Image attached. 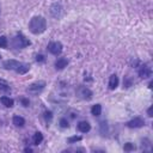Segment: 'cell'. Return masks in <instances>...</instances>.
Segmentation results:
<instances>
[{
    "instance_id": "cell-1",
    "label": "cell",
    "mask_w": 153,
    "mask_h": 153,
    "mask_svg": "<svg viewBox=\"0 0 153 153\" xmlns=\"http://www.w3.org/2000/svg\"><path fill=\"white\" fill-rule=\"evenodd\" d=\"M47 29V20L42 16H36L32 17L29 22V30L33 35H39L43 33Z\"/></svg>"
},
{
    "instance_id": "cell-2",
    "label": "cell",
    "mask_w": 153,
    "mask_h": 153,
    "mask_svg": "<svg viewBox=\"0 0 153 153\" xmlns=\"http://www.w3.org/2000/svg\"><path fill=\"white\" fill-rule=\"evenodd\" d=\"M12 44H13L14 48H17V49H22V48H25V47L30 45L31 42H30L23 33L19 32V33H17V35L13 37V39H12Z\"/></svg>"
},
{
    "instance_id": "cell-3",
    "label": "cell",
    "mask_w": 153,
    "mask_h": 153,
    "mask_svg": "<svg viewBox=\"0 0 153 153\" xmlns=\"http://www.w3.org/2000/svg\"><path fill=\"white\" fill-rule=\"evenodd\" d=\"M45 87V81H36V82H32L31 85H29V87L26 88V91L30 93V94H38L41 93Z\"/></svg>"
},
{
    "instance_id": "cell-4",
    "label": "cell",
    "mask_w": 153,
    "mask_h": 153,
    "mask_svg": "<svg viewBox=\"0 0 153 153\" xmlns=\"http://www.w3.org/2000/svg\"><path fill=\"white\" fill-rule=\"evenodd\" d=\"M50 14H51V17L55 18V19L61 18L62 14H63V7H62V5H61L60 2L53 4V5L50 6Z\"/></svg>"
},
{
    "instance_id": "cell-5",
    "label": "cell",
    "mask_w": 153,
    "mask_h": 153,
    "mask_svg": "<svg viewBox=\"0 0 153 153\" xmlns=\"http://www.w3.org/2000/svg\"><path fill=\"white\" fill-rule=\"evenodd\" d=\"M62 44H61V42H50L49 44H48V47H47V49H48V51L50 53V54H53V55H55V56H57V55H60L61 53H62Z\"/></svg>"
},
{
    "instance_id": "cell-6",
    "label": "cell",
    "mask_w": 153,
    "mask_h": 153,
    "mask_svg": "<svg viewBox=\"0 0 153 153\" xmlns=\"http://www.w3.org/2000/svg\"><path fill=\"white\" fill-rule=\"evenodd\" d=\"M78 96L81 99H84V100H90V99H92L93 92L88 87H86V86H80L78 88Z\"/></svg>"
},
{
    "instance_id": "cell-7",
    "label": "cell",
    "mask_w": 153,
    "mask_h": 153,
    "mask_svg": "<svg viewBox=\"0 0 153 153\" xmlns=\"http://www.w3.org/2000/svg\"><path fill=\"white\" fill-rule=\"evenodd\" d=\"M126 126L128 128H141V127L145 126V120L141 118V117H134L133 120L128 121L126 123Z\"/></svg>"
},
{
    "instance_id": "cell-8",
    "label": "cell",
    "mask_w": 153,
    "mask_h": 153,
    "mask_svg": "<svg viewBox=\"0 0 153 153\" xmlns=\"http://www.w3.org/2000/svg\"><path fill=\"white\" fill-rule=\"evenodd\" d=\"M139 75H140L141 78H143V79L149 78V76L152 75V69H151V67H148L147 65L140 66V68H139Z\"/></svg>"
},
{
    "instance_id": "cell-9",
    "label": "cell",
    "mask_w": 153,
    "mask_h": 153,
    "mask_svg": "<svg viewBox=\"0 0 153 153\" xmlns=\"http://www.w3.org/2000/svg\"><path fill=\"white\" fill-rule=\"evenodd\" d=\"M19 61H17V60H6V61H4L2 62V67L5 68V69H13V71H16V68L19 66Z\"/></svg>"
},
{
    "instance_id": "cell-10",
    "label": "cell",
    "mask_w": 153,
    "mask_h": 153,
    "mask_svg": "<svg viewBox=\"0 0 153 153\" xmlns=\"http://www.w3.org/2000/svg\"><path fill=\"white\" fill-rule=\"evenodd\" d=\"M76 128H78V130H79L80 133H88V131L91 130V124H90L87 121H80V122L78 123Z\"/></svg>"
},
{
    "instance_id": "cell-11",
    "label": "cell",
    "mask_w": 153,
    "mask_h": 153,
    "mask_svg": "<svg viewBox=\"0 0 153 153\" xmlns=\"http://www.w3.org/2000/svg\"><path fill=\"white\" fill-rule=\"evenodd\" d=\"M67 65H68V60L66 57H60V59H57L55 61V68L59 69V71H61L65 67H67Z\"/></svg>"
},
{
    "instance_id": "cell-12",
    "label": "cell",
    "mask_w": 153,
    "mask_h": 153,
    "mask_svg": "<svg viewBox=\"0 0 153 153\" xmlns=\"http://www.w3.org/2000/svg\"><path fill=\"white\" fill-rule=\"evenodd\" d=\"M29 69H30V65H29V63H23V62H20L19 66L16 68V72H17L18 74H25V73L29 72Z\"/></svg>"
},
{
    "instance_id": "cell-13",
    "label": "cell",
    "mask_w": 153,
    "mask_h": 153,
    "mask_svg": "<svg viewBox=\"0 0 153 153\" xmlns=\"http://www.w3.org/2000/svg\"><path fill=\"white\" fill-rule=\"evenodd\" d=\"M117 86H118V78H117L116 74H112L109 78V88L110 90H115Z\"/></svg>"
},
{
    "instance_id": "cell-14",
    "label": "cell",
    "mask_w": 153,
    "mask_h": 153,
    "mask_svg": "<svg viewBox=\"0 0 153 153\" xmlns=\"http://www.w3.org/2000/svg\"><path fill=\"white\" fill-rule=\"evenodd\" d=\"M0 102H1L2 105H5L6 108H12V106L14 105V100H13L12 98L7 97V96H2V97L0 98Z\"/></svg>"
},
{
    "instance_id": "cell-15",
    "label": "cell",
    "mask_w": 153,
    "mask_h": 153,
    "mask_svg": "<svg viewBox=\"0 0 153 153\" xmlns=\"http://www.w3.org/2000/svg\"><path fill=\"white\" fill-rule=\"evenodd\" d=\"M12 122H13V124L16 126V127H24V124H25V120L22 117V116H13V118H12Z\"/></svg>"
},
{
    "instance_id": "cell-16",
    "label": "cell",
    "mask_w": 153,
    "mask_h": 153,
    "mask_svg": "<svg viewBox=\"0 0 153 153\" xmlns=\"http://www.w3.org/2000/svg\"><path fill=\"white\" fill-rule=\"evenodd\" d=\"M42 141H43V135H42V133L36 131V133L33 134V136H32V142H33V145L38 146Z\"/></svg>"
},
{
    "instance_id": "cell-17",
    "label": "cell",
    "mask_w": 153,
    "mask_h": 153,
    "mask_svg": "<svg viewBox=\"0 0 153 153\" xmlns=\"http://www.w3.org/2000/svg\"><path fill=\"white\" fill-rule=\"evenodd\" d=\"M91 114L93 115V116H99L100 114H102V105L100 104H94L92 108H91Z\"/></svg>"
},
{
    "instance_id": "cell-18",
    "label": "cell",
    "mask_w": 153,
    "mask_h": 153,
    "mask_svg": "<svg viewBox=\"0 0 153 153\" xmlns=\"http://www.w3.org/2000/svg\"><path fill=\"white\" fill-rule=\"evenodd\" d=\"M81 136H76V135H74V136H71V137H68L67 139V142L68 143H75V142H79V141H81Z\"/></svg>"
},
{
    "instance_id": "cell-19",
    "label": "cell",
    "mask_w": 153,
    "mask_h": 153,
    "mask_svg": "<svg viewBox=\"0 0 153 153\" xmlns=\"http://www.w3.org/2000/svg\"><path fill=\"white\" fill-rule=\"evenodd\" d=\"M123 149H124L126 152H130V151H134V149H135V145H134V143H131V142H127V143H124V146H123Z\"/></svg>"
},
{
    "instance_id": "cell-20",
    "label": "cell",
    "mask_w": 153,
    "mask_h": 153,
    "mask_svg": "<svg viewBox=\"0 0 153 153\" xmlns=\"http://www.w3.org/2000/svg\"><path fill=\"white\" fill-rule=\"evenodd\" d=\"M0 90H2V91H5V92H10V91H11L10 86H8L5 81H1V80H0Z\"/></svg>"
},
{
    "instance_id": "cell-21",
    "label": "cell",
    "mask_w": 153,
    "mask_h": 153,
    "mask_svg": "<svg viewBox=\"0 0 153 153\" xmlns=\"http://www.w3.org/2000/svg\"><path fill=\"white\" fill-rule=\"evenodd\" d=\"M7 38L5 36H0V48H7Z\"/></svg>"
},
{
    "instance_id": "cell-22",
    "label": "cell",
    "mask_w": 153,
    "mask_h": 153,
    "mask_svg": "<svg viewBox=\"0 0 153 153\" xmlns=\"http://www.w3.org/2000/svg\"><path fill=\"white\" fill-rule=\"evenodd\" d=\"M60 126H61L62 128H68V127H69V124H68V121H67L65 117H62V118L60 120Z\"/></svg>"
},
{
    "instance_id": "cell-23",
    "label": "cell",
    "mask_w": 153,
    "mask_h": 153,
    "mask_svg": "<svg viewBox=\"0 0 153 153\" xmlns=\"http://www.w3.org/2000/svg\"><path fill=\"white\" fill-rule=\"evenodd\" d=\"M44 117H45V121H47V122H50L51 118H53V115H51L50 111H47V112L44 114Z\"/></svg>"
},
{
    "instance_id": "cell-24",
    "label": "cell",
    "mask_w": 153,
    "mask_h": 153,
    "mask_svg": "<svg viewBox=\"0 0 153 153\" xmlns=\"http://www.w3.org/2000/svg\"><path fill=\"white\" fill-rule=\"evenodd\" d=\"M20 103H22L23 106H29V104H30L27 98H20Z\"/></svg>"
},
{
    "instance_id": "cell-25",
    "label": "cell",
    "mask_w": 153,
    "mask_h": 153,
    "mask_svg": "<svg viewBox=\"0 0 153 153\" xmlns=\"http://www.w3.org/2000/svg\"><path fill=\"white\" fill-rule=\"evenodd\" d=\"M44 60H45V59H44V56H43V55H41V54L36 56V61H37V62H43Z\"/></svg>"
},
{
    "instance_id": "cell-26",
    "label": "cell",
    "mask_w": 153,
    "mask_h": 153,
    "mask_svg": "<svg viewBox=\"0 0 153 153\" xmlns=\"http://www.w3.org/2000/svg\"><path fill=\"white\" fill-rule=\"evenodd\" d=\"M147 114H148V116H149V117H152V116H153V115H152V106H149V108H148Z\"/></svg>"
},
{
    "instance_id": "cell-27",
    "label": "cell",
    "mask_w": 153,
    "mask_h": 153,
    "mask_svg": "<svg viewBox=\"0 0 153 153\" xmlns=\"http://www.w3.org/2000/svg\"><path fill=\"white\" fill-rule=\"evenodd\" d=\"M24 151H25V152H32V149H31V148H29V147H26Z\"/></svg>"
},
{
    "instance_id": "cell-28",
    "label": "cell",
    "mask_w": 153,
    "mask_h": 153,
    "mask_svg": "<svg viewBox=\"0 0 153 153\" xmlns=\"http://www.w3.org/2000/svg\"><path fill=\"white\" fill-rule=\"evenodd\" d=\"M0 57H1V56H0Z\"/></svg>"
}]
</instances>
